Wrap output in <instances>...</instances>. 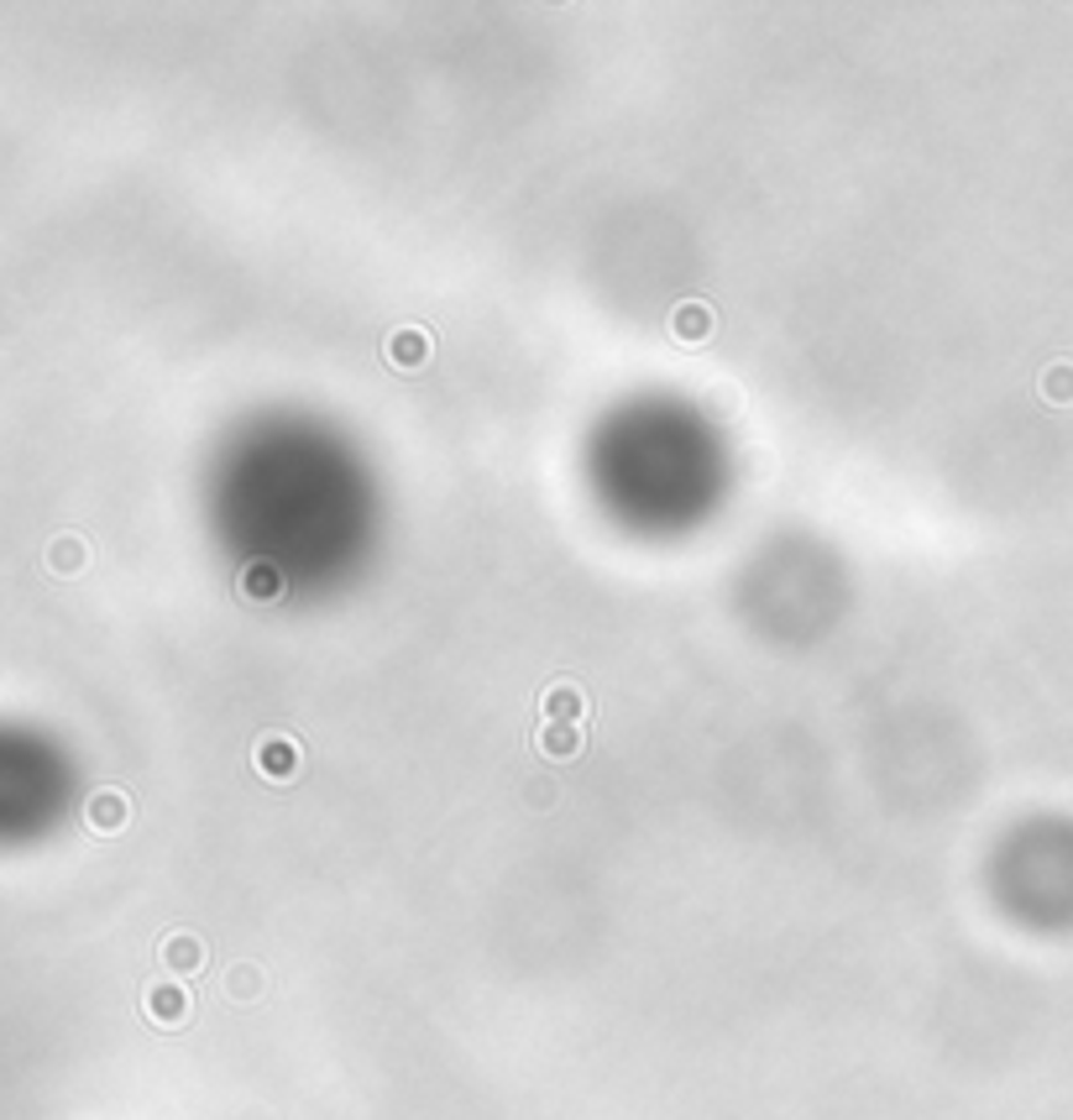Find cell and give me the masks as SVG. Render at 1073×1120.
Segmentation results:
<instances>
[{"label": "cell", "mask_w": 1073, "mask_h": 1120, "mask_svg": "<svg viewBox=\"0 0 1073 1120\" xmlns=\"http://www.w3.org/2000/svg\"><path fill=\"white\" fill-rule=\"evenodd\" d=\"M388 361L404 367V372H419L429 361V331L425 325H404V331L388 335Z\"/></svg>", "instance_id": "cell-1"}, {"label": "cell", "mask_w": 1073, "mask_h": 1120, "mask_svg": "<svg viewBox=\"0 0 1073 1120\" xmlns=\"http://www.w3.org/2000/svg\"><path fill=\"white\" fill-rule=\"evenodd\" d=\"M545 749H550V754H572V749H576V728H572V723H550Z\"/></svg>", "instance_id": "cell-4"}, {"label": "cell", "mask_w": 1073, "mask_h": 1120, "mask_svg": "<svg viewBox=\"0 0 1073 1120\" xmlns=\"http://www.w3.org/2000/svg\"><path fill=\"white\" fill-rule=\"evenodd\" d=\"M587 713V696L572 692V686H555V692L545 696V717L550 723H572V717Z\"/></svg>", "instance_id": "cell-3"}, {"label": "cell", "mask_w": 1073, "mask_h": 1120, "mask_svg": "<svg viewBox=\"0 0 1073 1120\" xmlns=\"http://www.w3.org/2000/svg\"><path fill=\"white\" fill-rule=\"evenodd\" d=\"M257 764H263L267 775H293V770H299V743L267 739L263 749H257Z\"/></svg>", "instance_id": "cell-2"}, {"label": "cell", "mask_w": 1073, "mask_h": 1120, "mask_svg": "<svg viewBox=\"0 0 1073 1120\" xmlns=\"http://www.w3.org/2000/svg\"><path fill=\"white\" fill-rule=\"evenodd\" d=\"M1048 393L1058 399V404H1069V399H1073V367H1058V372H1048Z\"/></svg>", "instance_id": "cell-5"}]
</instances>
